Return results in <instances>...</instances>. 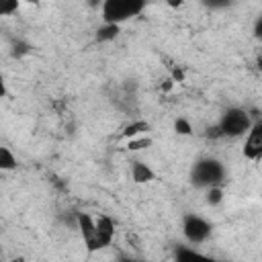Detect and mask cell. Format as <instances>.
<instances>
[{"label": "cell", "instance_id": "6da1fadb", "mask_svg": "<svg viewBox=\"0 0 262 262\" xmlns=\"http://www.w3.org/2000/svg\"><path fill=\"white\" fill-rule=\"evenodd\" d=\"M223 178H225V166L215 158H203L190 170V180L199 188L221 186Z\"/></svg>", "mask_w": 262, "mask_h": 262}, {"label": "cell", "instance_id": "7a4b0ae2", "mask_svg": "<svg viewBox=\"0 0 262 262\" xmlns=\"http://www.w3.org/2000/svg\"><path fill=\"white\" fill-rule=\"evenodd\" d=\"M143 8V0H106L102 2V18L106 25H121L131 16L141 14Z\"/></svg>", "mask_w": 262, "mask_h": 262}, {"label": "cell", "instance_id": "3957f363", "mask_svg": "<svg viewBox=\"0 0 262 262\" xmlns=\"http://www.w3.org/2000/svg\"><path fill=\"white\" fill-rule=\"evenodd\" d=\"M217 127L223 137H242L250 131L252 119H250L248 111H244L239 106H231L221 115V121Z\"/></svg>", "mask_w": 262, "mask_h": 262}, {"label": "cell", "instance_id": "277c9868", "mask_svg": "<svg viewBox=\"0 0 262 262\" xmlns=\"http://www.w3.org/2000/svg\"><path fill=\"white\" fill-rule=\"evenodd\" d=\"M213 227L207 219H203L201 215H194V213H188L184 215L182 219V233L184 237L190 242V244H203L205 239H209Z\"/></svg>", "mask_w": 262, "mask_h": 262}, {"label": "cell", "instance_id": "5b68a950", "mask_svg": "<svg viewBox=\"0 0 262 262\" xmlns=\"http://www.w3.org/2000/svg\"><path fill=\"white\" fill-rule=\"evenodd\" d=\"M113 235H115V223L108 219V217H98L94 221V237L92 242L86 246L88 252H96V250H102L106 246H111L113 242Z\"/></svg>", "mask_w": 262, "mask_h": 262}, {"label": "cell", "instance_id": "8992f818", "mask_svg": "<svg viewBox=\"0 0 262 262\" xmlns=\"http://www.w3.org/2000/svg\"><path fill=\"white\" fill-rule=\"evenodd\" d=\"M244 156L258 162L262 158V123L260 121H254L250 131H248V139H246V145H244Z\"/></svg>", "mask_w": 262, "mask_h": 262}, {"label": "cell", "instance_id": "52a82bcc", "mask_svg": "<svg viewBox=\"0 0 262 262\" xmlns=\"http://www.w3.org/2000/svg\"><path fill=\"white\" fill-rule=\"evenodd\" d=\"M174 258H176V262H219V260H215L207 254H201V252L192 250V248H178Z\"/></svg>", "mask_w": 262, "mask_h": 262}, {"label": "cell", "instance_id": "ba28073f", "mask_svg": "<svg viewBox=\"0 0 262 262\" xmlns=\"http://www.w3.org/2000/svg\"><path fill=\"white\" fill-rule=\"evenodd\" d=\"M131 178H133V182H137V184H145V182H151V180L156 178V174H154V170H151L147 164H143V162H133V166H131Z\"/></svg>", "mask_w": 262, "mask_h": 262}, {"label": "cell", "instance_id": "9c48e42d", "mask_svg": "<svg viewBox=\"0 0 262 262\" xmlns=\"http://www.w3.org/2000/svg\"><path fill=\"white\" fill-rule=\"evenodd\" d=\"M78 229L84 237V244L88 246L94 237V219L88 213H78Z\"/></svg>", "mask_w": 262, "mask_h": 262}, {"label": "cell", "instance_id": "30bf717a", "mask_svg": "<svg viewBox=\"0 0 262 262\" xmlns=\"http://www.w3.org/2000/svg\"><path fill=\"white\" fill-rule=\"evenodd\" d=\"M145 131H149V123H145V121H133V123H129V125L123 129V137L135 139L137 135H141V133H145Z\"/></svg>", "mask_w": 262, "mask_h": 262}, {"label": "cell", "instance_id": "8fae6325", "mask_svg": "<svg viewBox=\"0 0 262 262\" xmlns=\"http://www.w3.org/2000/svg\"><path fill=\"white\" fill-rule=\"evenodd\" d=\"M117 35H119V25H102V27H98V31H96V41H100V43H104V41H113V39H117Z\"/></svg>", "mask_w": 262, "mask_h": 262}, {"label": "cell", "instance_id": "7c38bea8", "mask_svg": "<svg viewBox=\"0 0 262 262\" xmlns=\"http://www.w3.org/2000/svg\"><path fill=\"white\" fill-rule=\"evenodd\" d=\"M16 156L8 149V147H2L0 145V172L2 170H14L16 168Z\"/></svg>", "mask_w": 262, "mask_h": 262}, {"label": "cell", "instance_id": "4fadbf2b", "mask_svg": "<svg viewBox=\"0 0 262 262\" xmlns=\"http://www.w3.org/2000/svg\"><path fill=\"white\" fill-rule=\"evenodd\" d=\"M33 51V47L27 43V41H20V39H16L14 43H12V47H10V53H12V57H25V55H29Z\"/></svg>", "mask_w": 262, "mask_h": 262}, {"label": "cell", "instance_id": "5bb4252c", "mask_svg": "<svg viewBox=\"0 0 262 262\" xmlns=\"http://www.w3.org/2000/svg\"><path fill=\"white\" fill-rule=\"evenodd\" d=\"M174 131H176L178 135H192V125H190L186 119L178 117V119L174 121Z\"/></svg>", "mask_w": 262, "mask_h": 262}, {"label": "cell", "instance_id": "9a60e30c", "mask_svg": "<svg viewBox=\"0 0 262 262\" xmlns=\"http://www.w3.org/2000/svg\"><path fill=\"white\" fill-rule=\"evenodd\" d=\"M18 10V0H0V16H10Z\"/></svg>", "mask_w": 262, "mask_h": 262}, {"label": "cell", "instance_id": "2e32d148", "mask_svg": "<svg viewBox=\"0 0 262 262\" xmlns=\"http://www.w3.org/2000/svg\"><path fill=\"white\" fill-rule=\"evenodd\" d=\"M221 201H223V190H221V186H213V188L207 190V203H209V205H219Z\"/></svg>", "mask_w": 262, "mask_h": 262}, {"label": "cell", "instance_id": "e0dca14e", "mask_svg": "<svg viewBox=\"0 0 262 262\" xmlns=\"http://www.w3.org/2000/svg\"><path fill=\"white\" fill-rule=\"evenodd\" d=\"M149 145H151V139H149V137H139V139L135 137V139H129V145H127V147H129L131 151H139V149L149 147Z\"/></svg>", "mask_w": 262, "mask_h": 262}, {"label": "cell", "instance_id": "ac0fdd59", "mask_svg": "<svg viewBox=\"0 0 262 262\" xmlns=\"http://www.w3.org/2000/svg\"><path fill=\"white\" fill-rule=\"evenodd\" d=\"M170 70H172V76H170V78H172L174 82H182V80H184V72H182L178 66H170Z\"/></svg>", "mask_w": 262, "mask_h": 262}, {"label": "cell", "instance_id": "d6986e66", "mask_svg": "<svg viewBox=\"0 0 262 262\" xmlns=\"http://www.w3.org/2000/svg\"><path fill=\"white\" fill-rule=\"evenodd\" d=\"M254 37H256V39H262V16L256 18V25H254Z\"/></svg>", "mask_w": 262, "mask_h": 262}, {"label": "cell", "instance_id": "ffe728a7", "mask_svg": "<svg viewBox=\"0 0 262 262\" xmlns=\"http://www.w3.org/2000/svg\"><path fill=\"white\" fill-rule=\"evenodd\" d=\"M207 137H209V139H217V137H223V135H221L219 127L215 125V127H209V129H207Z\"/></svg>", "mask_w": 262, "mask_h": 262}, {"label": "cell", "instance_id": "44dd1931", "mask_svg": "<svg viewBox=\"0 0 262 262\" xmlns=\"http://www.w3.org/2000/svg\"><path fill=\"white\" fill-rule=\"evenodd\" d=\"M209 8H227L229 6V2L225 0V2H205Z\"/></svg>", "mask_w": 262, "mask_h": 262}, {"label": "cell", "instance_id": "7402d4cb", "mask_svg": "<svg viewBox=\"0 0 262 262\" xmlns=\"http://www.w3.org/2000/svg\"><path fill=\"white\" fill-rule=\"evenodd\" d=\"M4 96H6V82H4V78L0 74V98H4Z\"/></svg>", "mask_w": 262, "mask_h": 262}, {"label": "cell", "instance_id": "603a6c76", "mask_svg": "<svg viewBox=\"0 0 262 262\" xmlns=\"http://www.w3.org/2000/svg\"><path fill=\"white\" fill-rule=\"evenodd\" d=\"M172 84H174V80H172V78H166V80L162 82V90H170Z\"/></svg>", "mask_w": 262, "mask_h": 262}, {"label": "cell", "instance_id": "cb8c5ba5", "mask_svg": "<svg viewBox=\"0 0 262 262\" xmlns=\"http://www.w3.org/2000/svg\"><path fill=\"white\" fill-rule=\"evenodd\" d=\"M119 262H139V260H133V258H125V256H123V258H119Z\"/></svg>", "mask_w": 262, "mask_h": 262}, {"label": "cell", "instance_id": "d4e9b609", "mask_svg": "<svg viewBox=\"0 0 262 262\" xmlns=\"http://www.w3.org/2000/svg\"><path fill=\"white\" fill-rule=\"evenodd\" d=\"M12 262H25V258H14Z\"/></svg>", "mask_w": 262, "mask_h": 262}]
</instances>
